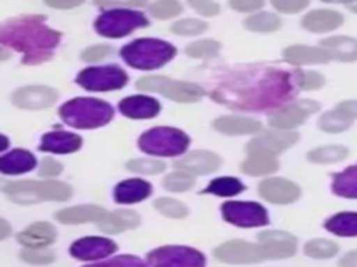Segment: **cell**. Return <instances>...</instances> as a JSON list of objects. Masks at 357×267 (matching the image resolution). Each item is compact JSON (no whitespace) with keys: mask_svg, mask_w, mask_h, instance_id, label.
<instances>
[{"mask_svg":"<svg viewBox=\"0 0 357 267\" xmlns=\"http://www.w3.org/2000/svg\"><path fill=\"white\" fill-rule=\"evenodd\" d=\"M294 71L265 67L236 75L212 93L227 107L243 111H275L293 102L298 92Z\"/></svg>","mask_w":357,"mask_h":267,"instance_id":"6da1fadb","label":"cell"},{"mask_svg":"<svg viewBox=\"0 0 357 267\" xmlns=\"http://www.w3.org/2000/svg\"><path fill=\"white\" fill-rule=\"evenodd\" d=\"M60 39L42 15H21L0 24V43L22 53V63L28 65L47 61Z\"/></svg>","mask_w":357,"mask_h":267,"instance_id":"7a4b0ae2","label":"cell"},{"mask_svg":"<svg viewBox=\"0 0 357 267\" xmlns=\"http://www.w3.org/2000/svg\"><path fill=\"white\" fill-rule=\"evenodd\" d=\"M59 113L64 122L79 129L99 128L113 118L112 106L93 97H77L68 100L60 107Z\"/></svg>","mask_w":357,"mask_h":267,"instance_id":"3957f363","label":"cell"},{"mask_svg":"<svg viewBox=\"0 0 357 267\" xmlns=\"http://www.w3.org/2000/svg\"><path fill=\"white\" fill-rule=\"evenodd\" d=\"M120 54L124 61L132 68L153 70L169 63L174 57L176 49L169 42L152 38H142L126 44L120 50Z\"/></svg>","mask_w":357,"mask_h":267,"instance_id":"277c9868","label":"cell"},{"mask_svg":"<svg viewBox=\"0 0 357 267\" xmlns=\"http://www.w3.org/2000/svg\"><path fill=\"white\" fill-rule=\"evenodd\" d=\"M1 191L15 203L31 204L42 200H67L71 188L60 181H14L1 186Z\"/></svg>","mask_w":357,"mask_h":267,"instance_id":"5b68a950","label":"cell"},{"mask_svg":"<svg viewBox=\"0 0 357 267\" xmlns=\"http://www.w3.org/2000/svg\"><path fill=\"white\" fill-rule=\"evenodd\" d=\"M190 138L177 128L156 127L144 132L138 140L142 152L153 156H178L185 152Z\"/></svg>","mask_w":357,"mask_h":267,"instance_id":"8992f818","label":"cell"},{"mask_svg":"<svg viewBox=\"0 0 357 267\" xmlns=\"http://www.w3.org/2000/svg\"><path fill=\"white\" fill-rule=\"evenodd\" d=\"M149 24L148 18L134 10L117 8L102 13L95 21V29L99 35L106 38H123L138 28H144Z\"/></svg>","mask_w":357,"mask_h":267,"instance_id":"52a82bcc","label":"cell"},{"mask_svg":"<svg viewBox=\"0 0 357 267\" xmlns=\"http://www.w3.org/2000/svg\"><path fill=\"white\" fill-rule=\"evenodd\" d=\"M137 88L148 92L160 93L180 103H192L204 96V89L195 83L173 81L160 75H148L137 81Z\"/></svg>","mask_w":357,"mask_h":267,"instance_id":"ba28073f","label":"cell"},{"mask_svg":"<svg viewBox=\"0 0 357 267\" xmlns=\"http://www.w3.org/2000/svg\"><path fill=\"white\" fill-rule=\"evenodd\" d=\"M128 81V76L124 70L117 65L106 67H89L82 70L77 82L86 90L92 92H107L123 88Z\"/></svg>","mask_w":357,"mask_h":267,"instance_id":"9c48e42d","label":"cell"},{"mask_svg":"<svg viewBox=\"0 0 357 267\" xmlns=\"http://www.w3.org/2000/svg\"><path fill=\"white\" fill-rule=\"evenodd\" d=\"M319 110V103L311 99L293 100L284 106L276 108L269 114L268 122L275 129L293 131L294 128L303 125L310 115Z\"/></svg>","mask_w":357,"mask_h":267,"instance_id":"30bf717a","label":"cell"},{"mask_svg":"<svg viewBox=\"0 0 357 267\" xmlns=\"http://www.w3.org/2000/svg\"><path fill=\"white\" fill-rule=\"evenodd\" d=\"M151 267H205V257L188 246H162L148 253Z\"/></svg>","mask_w":357,"mask_h":267,"instance_id":"8fae6325","label":"cell"},{"mask_svg":"<svg viewBox=\"0 0 357 267\" xmlns=\"http://www.w3.org/2000/svg\"><path fill=\"white\" fill-rule=\"evenodd\" d=\"M222 216L227 222L243 228L262 227L269 221L266 209L257 202H226L222 204Z\"/></svg>","mask_w":357,"mask_h":267,"instance_id":"7c38bea8","label":"cell"},{"mask_svg":"<svg viewBox=\"0 0 357 267\" xmlns=\"http://www.w3.org/2000/svg\"><path fill=\"white\" fill-rule=\"evenodd\" d=\"M298 140V134L296 131H284V129H275L265 131L259 135H255L247 143V153H262L278 156L279 153L284 152L286 149L296 145Z\"/></svg>","mask_w":357,"mask_h":267,"instance_id":"4fadbf2b","label":"cell"},{"mask_svg":"<svg viewBox=\"0 0 357 267\" xmlns=\"http://www.w3.org/2000/svg\"><path fill=\"white\" fill-rule=\"evenodd\" d=\"M213 254L218 260L230 264H247L265 260L259 245L243 239H233L222 243L215 249Z\"/></svg>","mask_w":357,"mask_h":267,"instance_id":"5bb4252c","label":"cell"},{"mask_svg":"<svg viewBox=\"0 0 357 267\" xmlns=\"http://www.w3.org/2000/svg\"><path fill=\"white\" fill-rule=\"evenodd\" d=\"M264 259H286L296 253V238L284 231H264L258 235Z\"/></svg>","mask_w":357,"mask_h":267,"instance_id":"9a60e30c","label":"cell"},{"mask_svg":"<svg viewBox=\"0 0 357 267\" xmlns=\"http://www.w3.org/2000/svg\"><path fill=\"white\" fill-rule=\"evenodd\" d=\"M258 193L262 199L275 204H289L298 199L300 186L290 179L280 177L265 178L258 185Z\"/></svg>","mask_w":357,"mask_h":267,"instance_id":"2e32d148","label":"cell"},{"mask_svg":"<svg viewBox=\"0 0 357 267\" xmlns=\"http://www.w3.org/2000/svg\"><path fill=\"white\" fill-rule=\"evenodd\" d=\"M57 100V92L43 85L24 86L13 93V103L25 110H40L52 106Z\"/></svg>","mask_w":357,"mask_h":267,"instance_id":"e0dca14e","label":"cell"},{"mask_svg":"<svg viewBox=\"0 0 357 267\" xmlns=\"http://www.w3.org/2000/svg\"><path fill=\"white\" fill-rule=\"evenodd\" d=\"M116 249L117 245L112 239L103 236H86L75 241L70 248V253L78 260H99L110 256Z\"/></svg>","mask_w":357,"mask_h":267,"instance_id":"ac0fdd59","label":"cell"},{"mask_svg":"<svg viewBox=\"0 0 357 267\" xmlns=\"http://www.w3.org/2000/svg\"><path fill=\"white\" fill-rule=\"evenodd\" d=\"M220 163L222 160L216 153L209 150H195L176 160L174 165L181 171L202 175L216 171Z\"/></svg>","mask_w":357,"mask_h":267,"instance_id":"d6986e66","label":"cell"},{"mask_svg":"<svg viewBox=\"0 0 357 267\" xmlns=\"http://www.w3.org/2000/svg\"><path fill=\"white\" fill-rule=\"evenodd\" d=\"M343 24V15L339 11L329 8H318L308 11L303 19L301 26L314 33L331 32Z\"/></svg>","mask_w":357,"mask_h":267,"instance_id":"ffe728a7","label":"cell"},{"mask_svg":"<svg viewBox=\"0 0 357 267\" xmlns=\"http://www.w3.org/2000/svg\"><path fill=\"white\" fill-rule=\"evenodd\" d=\"M119 110L128 118H152L160 111V104L156 99L148 96H130L119 103Z\"/></svg>","mask_w":357,"mask_h":267,"instance_id":"44dd1931","label":"cell"},{"mask_svg":"<svg viewBox=\"0 0 357 267\" xmlns=\"http://www.w3.org/2000/svg\"><path fill=\"white\" fill-rule=\"evenodd\" d=\"M56 235V228L52 224L46 221H39L22 229L17 235V239L25 248H46L47 245L54 242Z\"/></svg>","mask_w":357,"mask_h":267,"instance_id":"7402d4cb","label":"cell"},{"mask_svg":"<svg viewBox=\"0 0 357 267\" xmlns=\"http://www.w3.org/2000/svg\"><path fill=\"white\" fill-rule=\"evenodd\" d=\"M82 145V139L71 132L66 131H53L47 132L42 136L39 149L43 152H50V153H73L78 150Z\"/></svg>","mask_w":357,"mask_h":267,"instance_id":"603a6c76","label":"cell"},{"mask_svg":"<svg viewBox=\"0 0 357 267\" xmlns=\"http://www.w3.org/2000/svg\"><path fill=\"white\" fill-rule=\"evenodd\" d=\"M213 128L226 135H248L261 131L259 121L244 115H222L213 121Z\"/></svg>","mask_w":357,"mask_h":267,"instance_id":"cb8c5ba5","label":"cell"},{"mask_svg":"<svg viewBox=\"0 0 357 267\" xmlns=\"http://www.w3.org/2000/svg\"><path fill=\"white\" fill-rule=\"evenodd\" d=\"M283 57L287 63L293 65L322 64L331 60L328 53L321 46H307V44H294V46L286 47L283 50Z\"/></svg>","mask_w":357,"mask_h":267,"instance_id":"d4e9b609","label":"cell"},{"mask_svg":"<svg viewBox=\"0 0 357 267\" xmlns=\"http://www.w3.org/2000/svg\"><path fill=\"white\" fill-rule=\"evenodd\" d=\"M321 47L328 53L329 58L339 61H357V39L350 36H331L321 40Z\"/></svg>","mask_w":357,"mask_h":267,"instance_id":"484cf974","label":"cell"},{"mask_svg":"<svg viewBox=\"0 0 357 267\" xmlns=\"http://www.w3.org/2000/svg\"><path fill=\"white\" fill-rule=\"evenodd\" d=\"M151 193H152L151 184L139 178L121 181L114 188V199L117 203H123V204L142 202Z\"/></svg>","mask_w":357,"mask_h":267,"instance_id":"4316f807","label":"cell"},{"mask_svg":"<svg viewBox=\"0 0 357 267\" xmlns=\"http://www.w3.org/2000/svg\"><path fill=\"white\" fill-rule=\"evenodd\" d=\"M36 165L35 156L24 149H14L4 156H0V172L17 175L31 171Z\"/></svg>","mask_w":357,"mask_h":267,"instance_id":"83f0119b","label":"cell"},{"mask_svg":"<svg viewBox=\"0 0 357 267\" xmlns=\"http://www.w3.org/2000/svg\"><path fill=\"white\" fill-rule=\"evenodd\" d=\"M106 216V210L93 206V204H82V206H73L57 211L56 218L64 224H79L86 221H100Z\"/></svg>","mask_w":357,"mask_h":267,"instance_id":"f1b7e54d","label":"cell"},{"mask_svg":"<svg viewBox=\"0 0 357 267\" xmlns=\"http://www.w3.org/2000/svg\"><path fill=\"white\" fill-rule=\"evenodd\" d=\"M139 224V216L132 210H114L106 213V216L99 221V228L107 234H119L126 229L134 228Z\"/></svg>","mask_w":357,"mask_h":267,"instance_id":"f546056e","label":"cell"},{"mask_svg":"<svg viewBox=\"0 0 357 267\" xmlns=\"http://www.w3.org/2000/svg\"><path fill=\"white\" fill-rule=\"evenodd\" d=\"M279 168V161L276 156L262 154V153H252L241 163V171L247 175L261 177L269 175Z\"/></svg>","mask_w":357,"mask_h":267,"instance_id":"4dcf8cb0","label":"cell"},{"mask_svg":"<svg viewBox=\"0 0 357 267\" xmlns=\"http://www.w3.org/2000/svg\"><path fill=\"white\" fill-rule=\"evenodd\" d=\"M332 192L342 197L357 199V164L349 165L333 175Z\"/></svg>","mask_w":357,"mask_h":267,"instance_id":"1f68e13d","label":"cell"},{"mask_svg":"<svg viewBox=\"0 0 357 267\" xmlns=\"http://www.w3.org/2000/svg\"><path fill=\"white\" fill-rule=\"evenodd\" d=\"M325 228L337 236H357V211H342L329 217Z\"/></svg>","mask_w":357,"mask_h":267,"instance_id":"d6a6232c","label":"cell"},{"mask_svg":"<svg viewBox=\"0 0 357 267\" xmlns=\"http://www.w3.org/2000/svg\"><path fill=\"white\" fill-rule=\"evenodd\" d=\"M244 26L251 32L268 33L280 28V18L269 11H258L244 21Z\"/></svg>","mask_w":357,"mask_h":267,"instance_id":"836d02e7","label":"cell"},{"mask_svg":"<svg viewBox=\"0 0 357 267\" xmlns=\"http://www.w3.org/2000/svg\"><path fill=\"white\" fill-rule=\"evenodd\" d=\"M349 154V150L342 145H326L318 146L307 153V159L317 164H328V163H339L344 160Z\"/></svg>","mask_w":357,"mask_h":267,"instance_id":"e575fe53","label":"cell"},{"mask_svg":"<svg viewBox=\"0 0 357 267\" xmlns=\"http://www.w3.org/2000/svg\"><path fill=\"white\" fill-rule=\"evenodd\" d=\"M245 189L244 184L234 177H219L209 182L204 192L222 197H230L241 193Z\"/></svg>","mask_w":357,"mask_h":267,"instance_id":"d590c367","label":"cell"},{"mask_svg":"<svg viewBox=\"0 0 357 267\" xmlns=\"http://www.w3.org/2000/svg\"><path fill=\"white\" fill-rule=\"evenodd\" d=\"M351 121H353L351 118H349L342 111L335 108V110H328L324 114H321V117L318 118V127L324 132L337 134V132L346 131L351 125Z\"/></svg>","mask_w":357,"mask_h":267,"instance_id":"8d00e7d4","label":"cell"},{"mask_svg":"<svg viewBox=\"0 0 357 267\" xmlns=\"http://www.w3.org/2000/svg\"><path fill=\"white\" fill-rule=\"evenodd\" d=\"M339 250V246L329 239H312L304 246V253L314 259H331Z\"/></svg>","mask_w":357,"mask_h":267,"instance_id":"74e56055","label":"cell"},{"mask_svg":"<svg viewBox=\"0 0 357 267\" xmlns=\"http://www.w3.org/2000/svg\"><path fill=\"white\" fill-rule=\"evenodd\" d=\"M194 184H195V178L192 177V174L181 171V170L166 175V178L163 179L165 188L172 192L188 191L194 186Z\"/></svg>","mask_w":357,"mask_h":267,"instance_id":"f35d334b","label":"cell"},{"mask_svg":"<svg viewBox=\"0 0 357 267\" xmlns=\"http://www.w3.org/2000/svg\"><path fill=\"white\" fill-rule=\"evenodd\" d=\"M219 50H220L219 42L212 39H202V40L190 43L185 49V53L194 58H204V57H212L218 54Z\"/></svg>","mask_w":357,"mask_h":267,"instance_id":"ab89813d","label":"cell"},{"mask_svg":"<svg viewBox=\"0 0 357 267\" xmlns=\"http://www.w3.org/2000/svg\"><path fill=\"white\" fill-rule=\"evenodd\" d=\"M155 209L162 213L163 216L172 217V218H183L187 216L188 210L187 207L180 203L178 200L170 199V197H159L155 200Z\"/></svg>","mask_w":357,"mask_h":267,"instance_id":"60d3db41","label":"cell"},{"mask_svg":"<svg viewBox=\"0 0 357 267\" xmlns=\"http://www.w3.org/2000/svg\"><path fill=\"white\" fill-rule=\"evenodd\" d=\"M296 82L298 89L301 90H315L319 89L325 83L324 75L317 71H305V70H296Z\"/></svg>","mask_w":357,"mask_h":267,"instance_id":"b9f144b4","label":"cell"},{"mask_svg":"<svg viewBox=\"0 0 357 267\" xmlns=\"http://www.w3.org/2000/svg\"><path fill=\"white\" fill-rule=\"evenodd\" d=\"M181 6L177 0H156L149 8V13L158 19H169L178 15Z\"/></svg>","mask_w":357,"mask_h":267,"instance_id":"7bdbcfd3","label":"cell"},{"mask_svg":"<svg viewBox=\"0 0 357 267\" xmlns=\"http://www.w3.org/2000/svg\"><path fill=\"white\" fill-rule=\"evenodd\" d=\"M174 33L177 35H183V36H192V35H199L206 29V24L201 19H195V18H185V19H180L176 21L172 28H170Z\"/></svg>","mask_w":357,"mask_h":267,"instance_id":"ee69618b","label":"cell"},{"mask_svg":"<svg viewBox=\"0 0 357 267\" xmlns=\"http://www.w3.org/2000/svg\"><path fill=\"white\" fill-rule=\"evenodd\" d=\"M127 168L139 174H159L165 170V163L155 159H135L127 163Z\"/></svg>","mask_w":357,"mask_h":267,"instance_id":"f6af8a7d","label":"cell"},{"mask_svg":"<svg viewBox=\"0 0 357 267\" xmlns=\"http://www.w3.org/2000/svg\"><path fill=\"white\" fill-rule=\"evenodd\" d=\"M21 259L29 264H47L54 260V253L46 248H25Z\"/></svg>","mask_w":357,"mask_h":267,"instance_id":"bcb514c9","label":"cell"},{"mask_svg":"<svg viewBox=\"0 0 357 267\" xmlns=\"http://www.w3.org/2000/svg\"><path fill=\"white\" fill-rule=\"evenodd\" d=\"M84 267H149L146 266L142 260H139L135 256L131 254H123V256H117L114 259H110L107 261H102V263H96V264H88Z\"/></svg>","mask_w":357,"mask_h":267,"instance_id":"7dc6e473","label":"cell"},{"mask_svg":"<svg viewBox=\"0 0 357 267\" xmlns=\"http://www.w3.org/2000/svg\"><path fill=\"white\" fill-rule=\"evenodd\" d=\"M271 4L280 13L296 14L303 11L310 4V0H271Z\"/></svg>","mask_w":357,"mask_h":267,"instance_id":"c3c4849f","label":"cell"},{"mask_svg":"<svg viewBox=\"0 0 357 267\" xmlns=\"http://www.w3.org/2000/svg\"><path fill=\"white\" fill-rule=\"evenodd\" d=\"M188 4L204 17H213L219 14V4L213 0H187Z\"/></svg>","mask_w":357,"mask_h":267,"instance_id":"681fc988","label":"cell"},{"mask_svg":"<svg viewBox=\"0 0 357 267\" xmlns=\"http://www.w3.org/2000/svg\"><path fill=\"white\" fill-rule=\"evenodd\" d=\"M156 0H93L99 7H113V6H141L148 10L153 6Z\"/></svg>","mask_w":357,"mask_h":267,"instance_id":"f907efd6","label":"cell"},{"mask_svg":"<svg viewBox=\"0 0 357 267\" xmlns=\"http://www.w3.org/2000/svg\"><path fill=\"white\" fill-rule=\"evenodd\" d=\"M110 53V47L106 44H95V46H89L88 49H85L82 51L81 58L86 63H93L98 60H102L106 54Z\"/></svg>","mask_w":357,"mask_h":267,"instance_id":"816d5d0a","label":"cell"},{"mask_svg":"<svg viewBox=\"0 0 357 267\" xmlns=\"http://www.w3.org/2000/svg\"><path fill=\"white\" fill-rule=\"evenodd\" d=\"M63 170V165L52 159V157H45L42 161H40V165H39V175L40 177H57Z\"/></svg>","mask_w":357,"mask_h":267,"instance_id":"f5cc1de1","label":"cell"},{"mask_svg":"<svg viewBox=\"0 0 357 267\" xmlns=\"http://www.w3.org/2000/svg\"><path fill=\"white\" fill-rule=\"evenodd\" d=\"M229 4L236 11L252 13L259 10L265 4V0H229Z\"/></svg>","mask_w":357,"mask_h":267,"instance_id":"db71d44e","label":"cell"},{"mask_svg":"<svg viewBox=\"0 0 357 267\" xmlns=\"http://www.w3.org/2000/svg\"><path fill=\"white\" fill-rule=\"evenodd\" d=\"M336 108L351 120L357 118V100H343L336 106Z\"/></svg>","mask_w":357,"mask_h":267,"instance_id":"11a10c76","label":"cell"},{"mask_svg":"<svg viewBox=\"0 0 357 267\" xmlns=\"http://www.w3.org/2000/svg\"><path fill=\"white\" fill-rule=\"evenodd\" d=\"M45 3L53 8H73L84 3V0H45Z\"/></svg>","mask_w":357,"mask_h":267,"instance_id":"9f6ffc18","label":"cell"},{"mask_svg":"<svg viewBox=\"0 0 357 267\" xmlns=\"http://www.w3.org/2000/svg\"><path fill=\"white\" fill-rule=\"evenodd\" d=\"M340 267H357V250H351L349 253H346L340 261H339Z\"/></svg>","mask_w":357,"mask_h":267,"instance_id":"6f0895ef","label":"cell"},{"mask_svg":"<svg viewBox=\"0 0 357 267\" xmlns=\"http://www.w3.org/2000/svg\"><path fill=\"white\" fill-rule=\"evenodd\" d=\"M10 234H11V227H10V224H8L4 218L0 217V241L6 239Z\"/></svg>","mask_w":357,"mask_h":267,"instance_id":"680465c9","label":"cell"},{"mask_svg":"<svg viewBox=\"0 0 357 267\" xmlns=\"http://www.w3.org/2000/svg\"><path fill=\"white\" fill-rule=\"evenodd\" d=\"M324 3H332V4H347V6H350V4H353V3H356L357 0H322Z\"/></svg>","mask_w":357,"mask_h":267,"instance_id":"91938a15","label":"cell"},{"mask_svg":"<svg viewBox=\"0 0 357 267\" xmlns=\"http://www.w3.org/2000/svg\"><path fill=\"white\" fill-rule=\"evenodd\" d=\"M8 147V139L0 134V152L6 150Z\"/></svg>","mask_w":357,"mask_h":267,"instance_id":"94428289","label":"cell"},{"mask_svg":"<svg viewBox=\"0 0 357 267\" xmlns=\"http://www.w3.org/2000/svg\"><path fill=\"white\" fill-rule=\"evenodd\" d=\"M8 57H10V53H8L4 47H1V46H0V61L7 60Z\"/></svg>","mask_w":357,"mask_h":267,"instance_id":"6125c7cd","label":"cell"},{"mask_svg":"<svg viewBox=\"0 0 357 267\" xmlns=\"http://www.w3.org/2000/svg\"><path fill=\"white\" fill-rule=\"evenodd\" d=\"M349 8H350V11H353V13H356V14H357V1H356V3H353V4H350V6H349Z\"/></svg>","mask_w":357,"mask_h":267,"instance_id":"be15d7a7","label":"cell"}]
</instances>
